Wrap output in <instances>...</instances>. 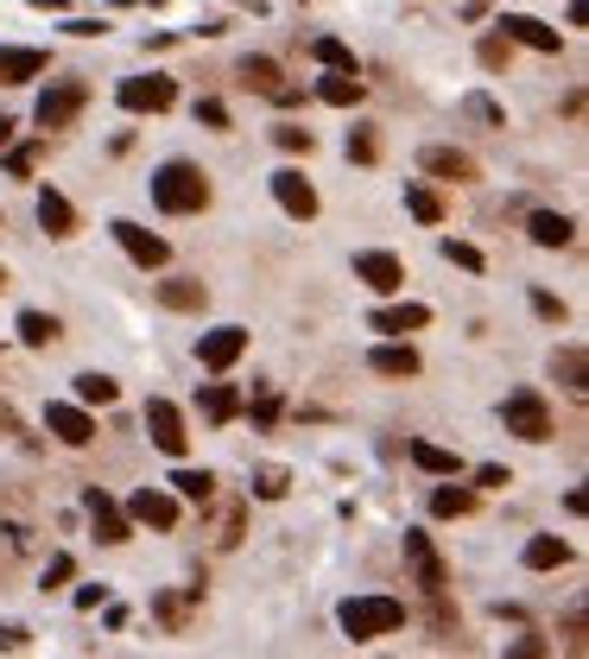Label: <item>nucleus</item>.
<instances>
[{
    "instance_id": "obj_1",
    "label": "nucleus",
    "mask_w": 589,
    "mask_h": 659,
    "mask_svg": "<svg viewBox=\"0 0 589 659\" xmlns=\"http://www.w3.org/2000/svg\"><path fill=\"white\" fill-rule=\"evenodd\" d=\"M152 203L165 216H197V210H210V178L190 159H172V165L152 172Z\"/></svg>"
},
{
    "instance_id": "obj_2",
    "label": "nucleus",
    "mask_w": 589,
    "mask_h": 659,
    "mask_svg": "<svg viewBox=\"0 0 589 659\" xmlns=\"http://www.w3.org/2000/svg\"><path fill=\"white\" fill-rule=\"evenodd\" d=\"M400 627H405L400 596H349L342 602V634L349 641H380V634H400Z\"/></svg>"
},
{
    "instance_id": "obj_3",
    "label": "nucleus",
    "mask_w": 589,
    "mask_h": 659,
    "mask_svg": "<svg viewBox=\"0 0 589 659\" xmlns=\"http://www.w3.org/2000/svg\"><path fill=\"white\" fill-rule=\"evenodd\" d=\"M501 425H507L514 438H526V444H546V438H552V406H546V394L519 387V394L501 400Z\"/></svg>"
},
{
    "instance_id": "obj_4",
    "label": "nucleus",
    "mask_w": 589,
    "mask_h": 659,
    "mask_svg": "<svg viewBox=\"0 0 589 659\" xmlns=\"http://www.w3.org/2000/svg\"><path fill=\"white\" fill-rule=\"evenodd\" d=\"M89 102V83L83 76H64V83H51L45 96H38V127H71L76 114Z\"/></svg>"
},
{
    "instance_id": "obj_5",
    "label": "nucleus",
    "mask_w": 589,
    "mask_h": 659,
    "mask_svg": "<svg viewBox=\"0 0 589 659\" xmlns=\"http://www.w3.org/2000/svg\"><path fill=\"white\" fill-rule=\"evenodd\" d=\"M178 102V83L172 76H127L121 83V109L127 114H165Z\"/></svg>"
},
{
    "instance_id": "obj_6",
    "label": "nucleus",
    "mask_w": 589,
    "mask_h": 659,
    "mask_svg": "<svg viewBox=\"0 0 589 659\" xmlns=\"http://www.w3.org/2000/svg\"><path fill=\"white\" fill-rule=\"evenodd\" d=\"M114 228V241H121V248H127V260H134V266H165V260H172V241H165V235H152V228H140V222H109Z\"/></svg>"
},
{
    "instance_id": "obj_7",
    "label": "nucleus",
    "mask_w": 589,
    "mask_h": 659,
    "mask_svg": "<svg viewBox=\"0 0 589 659\" xmlns=\"http://www.w3.org/2000/svg\"><path fill=\"white\" fill-rule=\"evenodd\" d=\"M241 349H248V330H241V324H216V330H203V343H197V362L210 368V374H222V368L241 362Z\"/></svg>"
},
{
    "instance_id": "obj_8",
    "label": "nucleus",
    "mask_w": 589,
    "mask_h": 659,
    "mask_svg": "<svg viewBox=\"0 0 589 659\" xmlns=\"http://www.w3.org/2000/svg\"><path fill=\"white\" fill-rule=\"evenodd\" d=\"M147 432H152V444H159L165 457H185V450H190L185 412H178L172 400H147Z\"/></svg>"
},
{
    "instance_id": "obj_9",
    "label": "nucleus",
    "mask_w": 589,
    "mask_h": 659,
    "mask_svg": "<svg viewBox=\"0 0 589 659\" xmlns=\"http://www.w3.org/2000/svg\"><path fill=\"white\" fill-rule=\"evenodd\" d=\"M83 508L96 520V539H102V546H127V539H134V520L109 501V488H83Z\"/></svg>"
},
{
    "instance_id": "obj_10",
    "label": "nucleus",
    "mask_w": 589,
    "mask_h": 659,
    "mask_svg": "<svg viewBox=\"0 0 589 659\" xmlns=\"http://www.w3.org/2000/svg\"><path fill=\"white\" fill-rule=\"evenodd\" d=\"M405 564H412V577H418V589H425V596H443L450 571H443L438 546H431L425 533H405Z\"/></svg>"
},
{
    "instance_id": "obj_11",
    "label": "nucleus",
    "mask_w": 589,
    "mask_h": 659,
    "mask_svg": "<svg viewBox=\"0 0 589 659\" xmlns=\"http://www.w3.org/2000/svg\"><path fill=\"white\" fill-rule=\"evenodd\" d=\"M273 197H279V210H286L292 222L317 216V184L304 178V172H292V165H286V172H273Z\"/></svg>"
},
{
    "instance_id": "obj_12",
    "label": "nucleus",
    "mask_w": 589,
    "mask_h": 659,
    "mask_svg": "<svg viewBox=\"0 0 589 659\" xmlns=\"http://www.w3.org/2000/svg\"><path fill=\"white\" fill-rule=\"evenodd\" d=\"M501 38H507V45H526V51H546V58L564 45V38H557V26L532 20V13H501Z\"/></svg>"
},
{
    "instance_id": "obj_13",
    "label": "nucleus",
    "mask_w": 589,
    "mask_h": 659,
    "mask_svg": "<svg viewBox=\"0 0 589 659\" xmlns=\"http://www.w3.org/2000/svg\"><path fill=\"white\" fill-rule=\"evenodd\" d=\"M127 520H140V526H152V533H172V526H178V495L140 488V495L127 501Z\"/></svg>"
},
{
    "instance_id": "obj_14",
    "label": "nucleus",
    "mask_w": 589,
    "mask_h": 659,
    "mask_svg": "<svg viewBox=\"0 0 589 659\" xmlns=\"http://www.w3.org/2000/svg\"><path fill=\"white\" fill-rule=\"evenodd\" d=\"M418 165H425V178H443V184H476V159L456 147H425L418 152Z\"/></svg>"
},
{
    "instance_id": "obj_15",
    "label": "nucleus",
    "mask_w": 589,
    "mask_h": 659,
    "mask_svg": "<svg viewBox=\"0 0 589 659\" xmlns=\"http://www.w3.org/2000/svg\"><path fill=\"white\" fill-rule=\"evenodd\" d=\"M355 279H362V286H374V293H400V286H405V266L393 254H380V248H374V254H355Z\"/></svg>"
},
{
    "instance_id": "obj_16",
    "label": "nucleus",
    "mask_w": 589,
    "mask_h": 659,
    "mask_svg": "<svg viewBox=\"0 0 589 659\" xmlns=\"http://www.w3.org/2000/svg\"><path fill=\"white\" fill-rule=\"evenodd\" d=\"M45 425H51V438L76 444V450L96 438V419H89V406H51V412H45Z\"/></svg>"
},
{
    "instance_id": "obj_17",
    "label": "nucleus",
    "mask_w": 589,
    "mask_h": 659,
    "mask_svg": "<svg viewBox=\"0 0 589 659\" xmlns=\"http://www.w3.org/2000/svg\"><path fill=\"white\" fill-rule=\"evenodd\" d=\"M51 58L38 51V45H0V83H33Z\"/></svg>"
},
{
    "instance_id": "obj_18",
    "label": "nucleus",
    "mask_w": 589,
    "mask_h": 659,
    "mask_svg": "<svg viewBox=\"0 0 589 659\" xmlns=\"http://www.w3.org/2000/svg\"><path fill=\"white\" fill-rule=\"evenodd\" d=\"M425 324H431L425 304H380L368 318V330H380V336H405V330H425Z\"/></svg>"
},
{
    "instance_id": "obj_19",
    "label": "nucleus",
    "mask_w": 589,
    "mask_h": 659,
    "mask_svg": "<svg viewBox=\"0 0 589 659\" xmlns=\"http://www.w3.org/2000/svg\"><path fill=\"white\" fill-rule=\"evenodd\" d=\"M368 368L387 374V381H412V374H418V349H412V343H380L368 356Z\"/></svg>"
},
{
    "instance_id": "obj_20",
    "label": "nucleus",
    "mask_w": 589,
    "mask_h": 659,
    "mask_svg": "<svg viewBox=\"0 0 589 659\" xmlns=\"http://www.w3.org/2000/svg\"><path fill=\"white\" fill-rule=\"evenodd\" d=\"M38 222H45V235H76V210H71V197L64 190H38Z\"/></svg>"
},
{
    "instance_id": "obj_21",
    "label": "nucleus",
    "mask_w": 589,
    "mask_h": 659,
    "mask_svg": "<svg viewBox=\"0 0 589 659\" xmlns=\"http://www.w3.org/2000/svg\"><path fill=\"white\" fill-rule=\"evenodd\" d=\"M526 228H532V241H539V248H571V241H577V222L557 216V210H532Z\"/></svg>"
},
{
    "instance_id": "obj_22",
    "label": "nucleus",
    "mask_w": 589,
    "mask_h": 659,
    "mask_svg": "<svg viewBox=\"0 0 589 659\" xmlns=\"http://www.w3.org/2000/svg\"><path fill=\"white\" fill-rule=\"evenodd\" d=\"M405 457H412L425 476H456V470H463V457H456V450H443V444H425V438L405 444Z\"/></svg>"
},
{
    "instance_id": "obj_23",
    "label": "nucleus",
    "mask_w": 589,
    "mask_h": 659,
    "mask_svg": "<svg viewBox=\"0 0 589 659\" xmlns=\"http://www.w3.org/2000/svg\"><path fill=\"white\" fill-rule=\"evenodd\" d=\"M552 381L564 394H589V356L584 349H557L552 356Z\"/></svg>"
},
{
    "instance_id": "obj_24",
    "label": "nucleus",
    "mask_w": 589,
    "mask_h": 659,
    "mask_svg": "<svg viewBox=\"0 0 589 659\" xmlns=\"http://www.w3.org/2000/svg\"><path fill=\"white\" fill-rule=\"evenodd\" d=\"M317 96H324L330 109H355V102L368 96V83H362V76H355V71H330V76H324V83H317Z\"/></svg>"
},
{
    "instance_id": "obj_25",
    "label": "nucleus",
    "mask_w": 589,
    "mask_h": 659,
    "mask_svg": "<svg viewBox=\"0 0 589 659\" xmlns=\"http://www.w3.org/2000/svg\"><path fill=\"white\" fill-rule=\"evenodd\" d=\"M159 304H172V311H203V304H210V286H203V279H159Z\"/></svg>"
},
{
    "instance_id": "obj_26",
    "label": "nucleus",
    "mask_w": 589,
    "mask_h": 659,
    "mask_svg": "<svg viewBox=\"0 0 589 659\" xmlns=\"http://www.w3.org/2000/svg\"><path fill=\"white\" fill-rule=\"evenodd\" d=\"M571 564V546L552 539V533H539V539H526V571H564Z\"/></svg>"
},
{
    "instance_id": "obj_27",
    "label": "nucleus",
    "mask_w": 589,
    "mask_h": 659,
    "mask_svg": "<svg viewBox=\"0 0 589 659\" xmlns=\"http://www.w3.org/2000/svg\"><path fill=\"white\" fill-rule=\"evenodd\" d=\"M241 89H254V96H273V89H279V64H273V58H241Z\"/></svg>"
},
{
    "instance_id": "obj_28",
    "label": "nucleus",
    "mask_w": 589,
    "mask_h": 659,
    "mask_svg": "<svg viewBox=\"0 0 589 659\" xmlns=\"http://www.w3.org/2000/svg\"><path fill=\"white\" fill-rule=\"evenodd\" d=\"M235 412H241V394H235L228 381H210V387H203V419H216V425H228Z\"/></svg>"
},
{
    "instance_id": "obj_29",
    "label": "nucleus",
    "mask_w": 589,
    "mask_h": 659,
    "mask_svg": "<svg viewBox=\"0 0 589 659\" xmlns=\"http://www.w3.org/2000/svg\"><path fill=\"white\" fill-rule=\"evenodd\" d=\"M76 400H83V406H114V400H121V381H109V374H96V368H89V374H76Z\"/></svg>"
},
{
    "instance_id": "obj_30",
    "label": "nucleus",
    "mask_w": 589,
    "mask_h": 659,
    "mask_svg": "<svg viewBox=\"0 0 589 659\" xmlns=\"http://www.w3.org/2000/svg\"><path fill=\"white\" fill-rule=\"evenodd\" d=\"M20 343H26V349H51V343H58V318H45V311H20Z\"/></svg>"
},
{
    "instance_id": "obj_31",
    "label": "nucleus",
    "mask_w": 589,
    "mask_h": 659,
    "mask_svg": "<svg viewBox=\"0 0 589 659\" xmlns=\"http://www.w3.org/2000/svg\"><path fill=\"white\" fill-rule=\"evenodd\" d=\"M431 513H438V520H463V513H476V488H431Z\"/></svg>"
},
{
    "instance_id": "obj_32",
    "label": "nucleus",
    "mask_w": 589,
    "mask_h": 659,
    "mask_svg": "<svg viewBox=\"0 0 589 659\" xmlns=\"http://www.w3.org/2000/svg\"><path fill=\"white\" fill-rule=\"evenodd\" d=\"M405 210H412L418 222H443V203H438L431 184H405Z\"/></svg>"
},
{
    "instance_id": "obj_33",
    "label": "nucleus",
    "mask_w": 589,
    "mask_h": 659,
    "mask_svg": "<svg viewBox=\"0 0 589 659\" xmlns=\"http://www.w3.org/2000/svg\"><path fill=\"white\" fill-rule=\"evenodd\" d=\"M311 58L330 64V71H355V51H349L342 38H311Z\"/></svg>"
},
{
    "instance_id": "obj_34",
    "label": "nucleus",
    "mask_w": 589,
    "mask_h": 659,
    "mask_svg": "<svg viewBox=\"0 0 589 659\" xmlns=\"http://www.w3.org/2000/svg\"><path fill=\"white\" fill-rule=\"evenodd\" d=\"M172 488H178L185 501H210V495H216V476H210V470H178Z\"/></svg>"
},
{
    "instance_id": "obj_35",
    "label": "nucleus",
    "mask_w": 589,
    "mask_h": 659,
    "mask_svg": "<svg viewBox=\"0 0 589 659\" xmlns=\"http://www.w3.org/2000/svg\"><path fill=\"white\" fill-rule=\"evenodd\" d=\"M273 140H279L286 152H311V147H317V134H311V127H298V121H279V127H273Z\"/></svg>"
},
{
    "instance_id": "obj_36",
    "label": "nucleus",
    "mask_w": 589,
    "mask_h": 659,
    "mask_svg": "<svg viewBox=\"0 0 589 659\" xmlns=\"http://www.w3.org/2000/svg\"><path fill=\"white\" fill-rule=\"evenodd\" d=\"M0 152H7V172H13V178H33V172H38V147H33V140H26V147H13V140H7Z\"/></svg>"
},
{
    "instance_id": "obj_37",
    "label": "nucleus",
    "mask_w": 589,
    "mask_h": 659,
    "mask_svg": "<svg viewBox=\"0 0 589 659\" xmlns=\"http://www.w3.org/2000/svg\"><path fill=\"white\" fill-rule=\"evenodd\" d=\"M443 260L463 273H481V248H469V241H443Z\"/></svg>"
},
{
    "instance_id": "obj_38",
    "label": "nucleus",
    "mask_w": 589,
    "mask_h": 659,
    "mask_svg": "<svg viewBox=\"0 0 589 659\" xmlns=\"http://www.w3.org/2000/svg\"><path fill=\"white\" fill-rule=\"evenodd\" d=\"M349 159H362V165H374V159H380V140H374V127H355V134H349Z\"/></svg>"
},
{
    "instance_id": "obj_39",
    "label": "nucleus",
    "mask_w": 589,
    "mask_h": 659,
    "mask_svg": "<svg viewBox=\"0 0 589 659\" xmlns=\"http://www.w3.org/2000/svg\"><path fill=\"white\" fill-rule=\"evenodd\" d=\"M71 571H76V558H71V551H58V558L45 564V589H64V584H71Z\"/></svg>"
},
{
    "instance_id": "obj_40",
    "label": "nucleus",
    "mask_w": 589,
    "mask_h": 659,
    "mask_svg": "<svg viewBox=\"0 0 589 659\" xmlns=\"http://www.w3.org/2000/svg\"><path fill=\"white\" fill-rule=\"evenodd\" d=\"M532 311L546 318V324H564L571 311H564V298H552V293H532Z\"/></svg>"
},
{
    "instance_id": "obj_41",
    "label": "nucleus",
    "mask_w": 589,
    "mask_h": 659,
    "mask_svg": "<svg viewBox=\"0 0 589 659\" xmlns=\"http://www.w3.org/2000/svg\"><path fill=\"white\" fill-rule=\"evenodd\" d=\"M254 495H260V501H279V495H286V476H279V470H260Z\"/></svg>"
},
{
    "instance_id": "obj_42",
    "label": "nucleus",
    "mask_w": 589,
    "mask_h": 659,
    "mask_svg": "<svg viewBox=\"0 0 589 659\" xmlns=\"http://www.w3.org/2000/svg\"><path fill=\"white\" fill-rule=\"evenodd\" d=\"M481 64H488V71H501V64H507V38H501V33L481 38Z\"/></svg>"
},
{
    "instance_id": "obj_43",
    "label": "nucleus",
    "mask_w": 589,
    "mask_h": 659,
    "mask_svg": "<svg viewBox=\"0 0 589 659\" xmlns=\"http://www.w3.org/2000/svg\"><path fill=\"white\" fill-rule=\"evenodd\" d=\"M463 109L476 114V121H488V127H501V121H507V114L494 109V102H488V96H469V102H463Z\"/></svg>"
},
{
    "instance_id": "obj_44",
    "label": "nucleus",
    "mask_w": 589,
    "mask_h": 659,
    "mask_svg": "<svg viewBox=\"0 0 589 659\" xmlns=\"http://www.w3.org/2000/svg\"><path fill=\"white\" fill-rule=\"evenodd\" d=\"M248 412H254V425H273V419H279V400H273V394H260Z\"/></svg>"
},
{
    "instance_id": "obj_45",
    "label": "nucleus",
    "mask_w": 589,
    "mask_h": 659,
    "mask_svg": "<svg viewBox=\"0 0 589 659\" xmlns=\"http://www.w3.org/2000/svg\"><path fill=\"white\" fill-rule=\"evenodd\" d=\"M197 121H203V127H228V109H222V102H197Z\"/></svg>"
},
{
    "instance_id": "obj_46",
    "label": "nucleus",
    "mask_w": 589,
    "mask_h": 659,
    "mask_svg": "<svg viewBox=\"0 0 589 659\" xmlns=\"http://www.w3.org/2000/svg\"><path fill=\"white\" fill-rule=\"evenodd\" d=\"M0 647H7V654H20V647H26V627H0Z\"/></svg>"
},
{
    "instance_id": "obj_47",
    "label": "nucleus",
    "mask_w": 589,
    "mask_h": 659,
    "mask_svg": "<svg viewBox=\"0 0 589 659\" xmlns=\"http://www.w3.org/2000/svg\"><path fill=\"white\" fill-rule=\"evenodd\" d=\"M476 482H481V488H507V482H514V476H507V470H494V463H488V470H481Z\"/></svg>"
},
{
    "instance_id": "obj_48",
    "label": "nucleus",
    "mask_w": 589,
    "mask_h": 659,
    "mask_svg": "<svg viewBox=\"0 0 589 659\" xmlns=\"http://www.w3.org/2000/svg\"><path fill=\"white\" fill-rule=\"evenodd\" d=\"M0 432H20V419H13V412H7V406H0Z\"/></svg>"
},
{
    "instance_id": "obj_49",
    "label": "nucleus",
    "mask_w": 589,
    "mask_h": 659,
    "mask_svg": "<svg viewBox=\"0 0 589 659\" xmlns=\"http://www.w3.org/2000/svg\"><path fill=\"white\" fill-rule=\"evenodd\" d=\"M7 140H13V121H7V114H0V147H7Z\"/></svg>"
},
{
    "instance_id": "obj_50",
    "label": "nucleus",
    "mask_w": 589,
    "mask_h": 659,
    "mask_svg": "<svg viewBox=\"0 0 589 659\" xmlns=\"http://www.w3.org/2000/svg\"><path fill=\"white\" fill-rule=\"evenodd\" d=\"M0 286H7V273H0Z\"/></svg>"
}]
</instances>
